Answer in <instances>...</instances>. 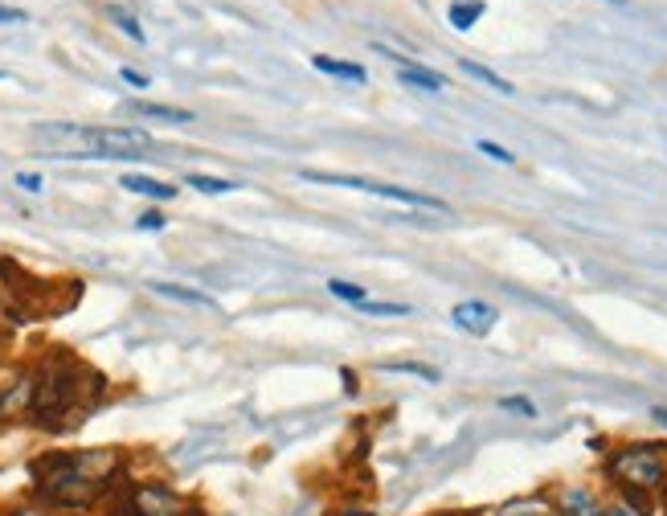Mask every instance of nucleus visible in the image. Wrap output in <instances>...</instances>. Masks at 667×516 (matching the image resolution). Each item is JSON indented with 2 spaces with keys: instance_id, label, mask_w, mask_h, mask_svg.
Instances as JSON below:
<instances>
[{
  "instance_id": "f257e3e1",
  "label": "nucleus",
  "mask_w": 667,
  "mask_h": 516,
  "mask_svg": "<svg viewBox=\"0 0 667 516\" xmlns=\"http://www.w3.org/2000/svg\"><path fill=\"white\" fill-rule=\"evenodd\" d=\"M123 471L119 447H82V451H50L33 459V496L54 512H91L103 496H111Z\"/></svg>"
},
{
  "instance_id": "f03ea898",
  "label": "nucleus",
  "mask_w": 667,
  "mask_h": 516,
  "mask_svg": "<svg viewBox=\"0 0 667 516\" xmlns=\"http://www.w3.org/2000/svg\"><path fill=\"white\" fill-rule=\"evenodd\" d=\"M602 480L614 492H635L647 500L667 496V443L659 439H627L602 455Z\"/></svg>"
},
{
  "instance_id": "7ed1b4c3",
  "label": "nucleus",
  "mask_w": 667,
  "mask_h": 516,
  "mask_svg": "<svg viewBox=\"0 0 667 516\" xmlns=\"http://www.w3.org/2000/svg\"><path fill=\"white\" fill-rule=\"evenodd\" d=\"M82 406V373L66 361L46 365V373H37V394H33V418L37 426H62V418H70Z\"/></svg>"
},
{
  "instance_id": "20e7f679",
  "label": "nucleus",
  "mask_w": 667,
  "mask_h": 516,
  "mask_svg": "<svg viewBox=\"0 0 667 516\" xmlns=\"http://www.w3.org/2000/svg\"><path fill=\"white\" fill-rule=\"evenodd\" d=\"M299 177H303V181H316V185L357 189V193L385 197V201H397V205H414V209H430V213H447V201H438V197H426V193H414V189H397V185H381V181H365V177H348V172H316V168H299Z\"/></svg>"
},
{
  "instance_id": "39448f33",
  "label": "nucleus",
  "mask_w": 667,
  "mask_h": 516,
  "mask_svg": "<svg viewBox=\"0 0 667 516\" xmlns=\"http://www.w3.org/2000/svg\"><path fill=\"white\" fill-rule=\"evenodd\" d=\"M557 516H606V492L582 480H565L549 488Z\"/></svg>"
},
{
  "instance_id": "423d86ee",
  "label": "nucleus",
  "mask_w": 667,
  "mask_h": 516,
  "mask_svg": "<svg viewBox=\"0 0 667 516\" xmlns=\"http://www.w3.org/2000/svg\"><path fill=\"white\" fill-rule=\"evenodd\" d=\"M496 320H500V312L492 304H483V299H463V304L451 308V324L467 336H487L496 328Z\"/></svg>"
},
{
  "instance_id": "0eeeda50",
  "label": "nucleus",
  "mask_w": 667,
  "mask_h": 516,
  "mask_svg": "<svg viewBox=\"0 0 667 516\" xmlns=\"http://www.w3.org/2000/svg\"><path fill=\"white\" fill-rule=\"evenodd\" d=\"M483 516H557V508H553L549 488H537V492H524V496H512L496 508H487Z\"/></svg>"
},
{
  "instance_id": "6e6552de",
  "label": "nucleus",
  "mask_w": 667,
  "mask_h": 516,
  "mask_svg": "<svg viewBox=\"0 0 667 516\" xmlns=\"http://www.w3.org/2000/svg\"><path fill=\"white\" fill-rule=\"evenodd\" d=\"M381 50V46H377ZM381 54H389V50H381ZM393 62H397V78H402L406 86H418V91H430V95H438L442 86H447V78H442L438 70H426V66H418V62H410V58H397V54H389Z\"/></svg>"
},
{
  "instance_id": "1a4fd4ad",
  "label": "nucleus",
  "mask_w": 667,
  "mask_h": 516,
  "mask_svg": "<svg viewBox=\"0 0 667 516\" xmlns=\"http://www.w3.org/2000/svg\"><path fill=\"white\" fill-rule=\"evenodd\" d=\"M606 516H655V500L606 488Z\"/></svg>"
},
{
  "instance_id": "9d476101",
  "label": "nucleus",
  "mask_w": 667,
  "mask_h": 516,
  "mask_svg": "<svg viewBox=\"0 0 667 516\" xmlns=\"http://www.w3.org/2000/svg\"><path fill=\"white\" fill-rule=\"evenodd\" d=\"M119 185H123L127 193H140V197H152V201H172V197H176L172 185H164V181H156V177H144V172H127V177H119Z\"/></svg>"
},
{
  "instance_id": "9b49d317",
  "label": "nucleus",
  "mask_w": 667,
  "mask_h": 516,
  "mask_svg": "<svg viewBox=\"0 0 667 516\" xmlns=\"http://www.w3.org/2000/svg\"><path fill=\"white\" fill-rule=\"evenodd\" d=\"M311 66H316L320 74H332V78H348V82H357V86H365V82H369V70H365V66H357V62H340V58L316 54V58H311Z\"/></svg>"
},
{
  "instance_id": "f8f14e48",
  "label": "nucleus",
  "mask_w": 667,
  "mask_h": 516,
  "mask_svg": "<svg viewBox=\"0 0 667 516\" xmlns=\"http://www.w3.org/2000/svg\"><path fill=\"white\" fill-rule=\"evenodd\" d=\"M127 111H136L144 119H168V123H189L193 119V111H185V107H164V103H148V99H131Z\"/></svg>"
},
{
  "instance_id": "ddd939ff",
  "label": "nucleus",
  "mask_w": 667,
  "mask_h": 516,
  "mask_svg": "<svg viewBox=\"0 0 667 516\" xmlns=\"http://www.w3.org/2000/svg\"><path fill=\"white\" fill-rule=\"evenodd\" d=\"M459 66H463V74H471V78H479L483 86H492V91H496V95H516V86H512L508 78H500L496 70H487V66H479V62H471V58H463Z\"/></svg>"
},
{
  "instance_id": "4468645a",
  "label": "nucleus",
  "mask_w": 667,
  "mask_h": 516,
  "mask_svg": "<svg viewBox=\"0 0 667 516\" xmlns=\"http://www.w3.org/2000/svg\"><path fill=\"white\" fill-rule=\"evenodd\" d=\"M483 13H487V5H483V0H455L447 17H451V25H455L459 33H467V29H471V25H475Z\"/></svg>"
},
{
  "instance_id": "2eb2a0df",
  "label": "nucleus",
  "mask_w": 667,
  "mask_h": 516,
  "mask_svg": "<svg viewBox=\"0 0 667 516\" xmlns=\"http://www.w3.org/2000/svg\"><path fill=\"white\" fill-rule=\"evenodd\" d=\"M381 369H385V373H406V377H422V381H430V385H434V381L442 377V373H438L434 365H426V361H385Z\"/></svg>"
},
{
  "instance_id": "dca6fc26",
  "label": "nucleus",
  "mask_w": 667,
  "mask_h": 516,
  "mask_svg": "<svg viewBox=\"0 0 667 516\" xmlns=\"http://www.w3.org/2000/svg\"><path fill=\"white\" fill-rule=\"evenodd\" d=\"M152 291H160V295H168V299H185V304H197V308H217L209 295L189 291V287H176V283H152Z\"/></svg>"
},
{
  "instance_id": "f3484780",
  "label": "nucleus",
  "mask_w": 667,
  "mask_h": 516,
  "mask_svg": "<svg viewBox=\"0 0 667 516\" xmlns=\"http://www.w3.org/2000/svg\"><path fill=\"white\" fill-rule=\"evenodd\" d=\"M328 291H332L336 299H344V304H352V308L369 299V291H365L361 283H348V279H328Z\"/></svg>"
},
{
  "instance_id": "a211bd4d",
  "label": "nucleus",
  "mask_w": 667,
  "mask_h": 516,
  "mask_svg": "<svg viewBox=\"0 0 667 516\" xmlns=\"http://www.w3.org/2000/svg\"><path fill=\"white\" fill-rule=\"evenodd\" d=\"M189 189H201V193H209V197H221V193H234L238 185H234V181H221V177H205V172H193Z\"/></svg>"
},
{
  "instance_id": "6ab92c4d",
  "label": "nucleus",
  "mask_w": 667,
  "mask_h": 516,
  "mask_svg": "<svg viewBox=\"0 0 667 516\" xmlns=\"http://www.w3.org/2000/svg\"><path fill=\"white\" fill-rule=\"evenodd\" d=\"M365 316H410V304H385V299H365L357 304Z\"/></svg>"
},
{
  "instance_id": "aec40b11",
  "label": "nucleus",
  "mask_w": 667,
  "mask_h": 516,
  "mask_svg": "<svg viewBox=\"0 0 667 516\" xmlns=\"http://www.w3.org/2000/svg\"><path fill=\"white\" fill-rule=\"evenodd\" d=\"M496 406H500V410H508V414H520V418H537V406H532L524 394H504Z\"/></svg>"
},
{
  "instance_id": "412c9836",
  "label": "nucleus",
  "mask_w": 667,
  "mask_h": 516,
  "mask_svg": "<svg viewBox=\"0 0 667 516\" xmlns=\"http://www.w3.org/2000/svg\"><path fill=\"white\" fill-rule=\"evenodd\" d=\"M107 13H111V21H115V25H119V29H123V33L131 37V41H144V29H140V21L131 17V13H123L119 5H111Z\"/></svg>"
},
{
  "instance_id": "4be33fe9",
  "label": "nucleus",
  "mask_w": 667,
  "mask_h": 516,
  "mask_svg": "<svg viewBox=\"0 0 667 516\" xmlns=\"http://www.w3.org/2000/svg\"><path fill=\"white\" fill-rule=\"evenodd\" d=\"M475 148H479L483 156H492L496 164H516V156H512L504 144H496V140H475Z\"/></svg>"
},
{
  "instance_id": "5701e85b",
  "label": "nucleus",
  "mask_w": 667,
  "mask_h": 516,
  "mask_svg": "<svg viewBox=\"0 0 667 516\" xmlns=\"http://www.w3.org/2000/svg\"><path fill=\"white\" fill-rule=\"evenodd\" d=\"M9 516H62V512H54V508H46V504L33 500V504H17Z\"/></svg>"
},
{
  "instance_id": "b1692460",
  "label": "nucleus",
  "mask_w": 667,
  "mask_h": 516,
  "mask_svg": "<svg viewBox=\"0 0 667 516\" xmlns=\"http://www.w3.org/2000/svg\"><path fill=\"white\" fill-rule=\"evenodd\" d=\"M136 226H140V230H152V234H156V230H164V213L148 209V213H140V218H136Z\"/></svg>"
},
{
  "instance_id": "393cba45",
  "label": "nucleus",
  "mask_w": 667,
  "mask_h": 516,
  "mask_svg": "<svg viewBox=\"0 0 667 516\" xmlns=\"http://www.w3.org/2000/svg\"><path fill=\"white\" fill-rule=\"evenodd\" d=\"M340 381H344V394H361V377H357V369H340Z\"/></svg>"
},
{
  "instance_id": "a878e982",
  "label": "nucleus",
  "mask_w": 667,
  "mask_h": 516,
  "mask_svg": "<svg viewBox=\"0 0 667 516\" xmlns=\"http://www.w3.org/2000/svg\"><path fill=\"white\" fill-rule=\"evenodd\" d=\"M17 185L25 193H41V177H37V172H17Z\"/></svg>"
},
{
  "instance_id": "bb28decb",
  "label": "nucleus",
  "mask_w": 667,
  "mask_h": 516,
  "mask_svg": "<svg viewBox=\"0 0 667 516\" xmlns=\"http://www.w3.org/2000/svg\"><path fill=\"white\" fill-rule=\"evenodd\" d=\"M25 21V9H9V5H0V25H17Z\"/></svg>"
},
{
  "instance_id": "cd10ccee",
  "label": "nucleus",
  "mask_w": 667,
  "mask_h": 516,
  "mask_svg": "<svg viewBox=\"0 0 667 516\" xmlns=\"http://www.w3.org/2000/svg\"><path fill=\"white\" fill-rule=\"evenodd\" d=\"M328 516H377V512H369V508H357V504H344V508H332Z\"/></svg>"
},
{
  "instance_id": "c85d7f7f",
  "label": "nucleus",
  "mask_w": 667,
  "mask_h": 516,
  "mask_svg": "<svg viewBox=\"0 0 667 516\" xmlns=\"http://www.w3.org/2000/svg\"><path fill=\"white\" fill-rule=\"evenodd\" d=\"M119 78H123V82H131V86H148V74H140V70H127V66L119 70Z\"/></svg>"
},
{
  "instance_id": "c756f323",
  "label": "nucleus",
  "mask_w": 667,
  "mask_h": 516,
  "mask_svg": "<svg viewBox=\"0 0 667 516\" xmlns=\"http://www.w3.org/2000/svg\"><path fill=\"white\" fill-rule=\"evenodd\" d=\"M430 516H471L467 508H442V512H430Z\"/></svg>"
},
{
  "instance_id": "7c9ffc66",
  "label": "nucleus",
  "mask_w": 667,
  "mask_h": 516,
  "mask_svg": "<svg viewBox=\"0 0 667 516\" xmlns=\"http://www.w3.org/2000/svg\"><path fill=\"white\" fill-rule=\"evenodd\" d=\"M651 418H655L659 426H667V406H655V410H651Z\"/></svg>"
},
{
  "instance_id": "2f4dec72",
  "label": "nucleus",
  "mask_w": 667,
  "mask_h": 516,
  "mask_svg": "<svg viewBox=\"0 0 667 516\" xmlns=\"http://www.w3.org/2000/svg\"><path fill=\"white\" fill-rule=\"evenodd\" d=\"M610 5H622V0H610Z\"/></svg>"
},
{
  "instance_id": "473e14b6",
  "label": "nucleus",
  "mask_w": 667,
  "mask_h": 516,
  "mask_svg": "<svg viewBox=\"0 0 667 516\" xmlns=\"http://www.w3.org/2000/svg\"><path fill=\"white\" fill-rule=\"evenodd\" d=\"M5 78H9V74H0V82H5Z\"/></svg>"
},
{
  "instance_id": "72a5a7b5",
  "label": "nucleus",
  "mask_w": 667,
  "mask_h": 516,
  "mask_svg": "<svg viewBox=\"0 0 667 516\" xmlns=\"http://www.w3.org/2000/svg\"><path fill=\"white\" fill-rule=\"evenodd\" d=\"M471 516H483V512H471Z\"/></svg>"
},
{
  "instance_id": "f704fd0d",
  "label": "nucleus",
  "mask_w": 667,
  "mask_h": 516,
  "mask_svg": "<svg viewBox=\"0 0 667 516\" xmlns=\"http://www.w3.org/2000/svg\"><path fill=\"white\" fill-rule=\"evenodd\" d=\"M0 516H9V512H0Z\"/></svg>"
}]
</instances>
